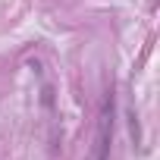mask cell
I'll return each instance as SVG.
<instances>
[{
	"mask_svg": "<svg viewBox=\"0 0 160 160\" xmlns=\"http://www.w3.org/2000/svg\"><path fill=\"white\" fill-rule=\"evenodd\" d=\"M110 129H113V101L104 107V116H101V135H98V160L107 157V141H110Z\"/></svg>",
	"mask_w": 160,
	"mask_h": 160,
	"instance_id": "1",
	"label": "cell"
}]
</instances>
